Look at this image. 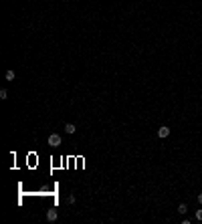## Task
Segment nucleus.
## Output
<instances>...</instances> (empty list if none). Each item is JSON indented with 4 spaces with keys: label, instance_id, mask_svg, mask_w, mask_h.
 Listing matches in <instances>:
<instances>
[{
    "label": "nucleus",
    "instance_id": "f257e3e1",
    "mask_svg": "<svg viewBox=\"0 0 202 224\" xmlns=\"http://www.w3.org/2000/svg\"><path fill=\"white\" fill-rule=\"evenodd\" d=\"M49 146H53V147L61 146V135H59V133H51V135H49Z\"/></svg>",
    "mask_w": 202,
    "mask_h": 224
},
{
    "label": "nucleus",
    "instance_id": "f03ea898",
    "mask_svg": "<svg viewBox=\"0 0 202 224\" xmlns=\"http://www.w3.org/2000/svg\"><path fill=\"white\" fill-rule=\"evenodd\" d=\"M168 135H170V127L164 125V127H160V129H158V137H162V139H164V137H168Z\"/></svg>",
    "mask_w": 202,
    "mask_h": 224
},
{
    "label": "nucleus",
    "instance_id": "7ed1b4c3",
    "mask_svg": "<svg viewBox=\"0 0 202 224\" xmlns=\"http://www.w3.org/2000/svg\"><path fill=\"white\" fill-rule=\"evenodd\" d=\"M57 210H49V212H47V220H49V222H55V220H57Z\"/></svg>",
    "mask_w": 202,
    "mask_h": 224
},
{
    "label": "nucleus",
    "instance_id": "20e7f679",
    "mask_svg": "<svg viewBox=\"0 0 202 224\" xmlns=\"http://www.w3.org/2000/svg\"><path fill=\"white\" fill-rule=\"evenodd\" d=\"M65 131H67V133H75V131H77V127L73 125V123H67V125H65Z\"/></svg>",
    "mask_w": 202,
    "mask_h": 224
},
{
    "label": "nucleus",
    "instance_id": "39448f33",
    "mask_svg": "<svg viewBox=\"0 0 202 224\" xmlns=\"http://www.w3.org/2000/svg\"><path fill=\"white\" fill-rule=\"evenodd\" d=\"M14 71H6V81H14Z\"/></svg>",
    "mask_w": 202,
    "mask_h": 224
},
{
    "label": "nucleus",
    "instance_id": "423d86ee",
    "mask_svg": "<svg viewBox=\"0 0 202 224\" xmlns=\"http://www.w3.org/2000/svg\"><path fill=\"white\" fill-rule=\"evenodd\" d=\"M178 212H180V214H186V212H188V206L186 204H180L178 206Z\"/></svg>",
    "mask_w": 202,
    "mask_h": 224
},
{
    "label": "nucleus",
    "instance_id": "0eeeda50",
    "mask_svg": "<svg viewBox=\"0 0 202 224\" xmlns=\"http://www.w3.org/2000/svg\"><path fill=\"white\" fill-rule=\"evenodd\" d=\"M0 99H8V91H6V89L0 91Z\"/></svg>",
    "mask_w": 202,
    "mask_h": 224
},
{
    "label": "nucleus",
    "instance_id": "6e6552de",
    "mask_svg": "<svg viewBox=\"0 0 202 224\" xmlns=\"http://www.w3.org/2000/svg\"><path fill=\"white\" fill-rule=\"evenodd\" d=\"M196 220H202V208H200V210H198V212H196Z\"/></svg>",
    "mask_w": 202,
    "mask_h": 224
},
{
    "label": "nucleus",
    "instance_id": "1a4fd4ad",
    "mask_svg": "<svg viewBox=\"0 0 202 224\" xmlns=\"http://www.w3.org/2000/svg\"><path fill=\"white\" fill-rule=\"evenodd\" d=\"M198 202H200V204H202V194H198Z\"/></svg>",
    "mask_w": 202,
    "mask_h": 224
}]
</instances>
